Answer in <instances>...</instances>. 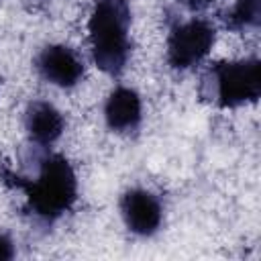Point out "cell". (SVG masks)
Returning a JSON list of instances; mask_svg holds the SVG:
<instances>
[{
  "label": "cell",
  "instance_id": "1",
  "mask_svg": "<svg viewBox=\"0 0 261 261\" xmlns=\"http://www.w3.org/2000/svg\"><path fill=\"white\" fill-rule=\"evenodd\" d=\"M130 8L126 0H96L88 20L92 57L110 75H118L128 59Z\"/></svg>",
  "mask_w": 261,
  "mask_h": 261
},
{
  "label": "cell",
  "instance_id": "2",
  "mask_svg": "<svg viewBox=\"0 0 261 261\" xmlns=\"http://www.w3.org/2000/svg\"><path fill=\"white\" fill-rule=\"evenodd\" d=\"M6 177L14 179L8 184L24 190L29 208L45 220H53L67 212L77 198V179L63 155H49L37 179H22L10 173H6Z\"/></svg>",
  "mask_w": 261,
  "mask_h": 261
},
{
  "label": "cell",
  "instance_id": "3",
  "mask_svg": "<svg viewBox=\"0 0 261 261\" xmlns=\"http://www.w3.org/2000/svg\"><path fill=\"white\" fill-rule=\"evenodd\" d=\"M214 84V98L222 108H234L247 102H257L261 94V65L259 59L220 61L210 69Z\"/></svg>",
  "mask_w": 261,
  "mask_h": 261
},
{
  "label": "cell",
  "instance_id": "4",
  "mask_svg": "<svg viewBox=\"0 0 261 261\" xmlns=\"http://www.w3.org/2000/svg\"><path fill=\"white\" fill-rule=\"evenodd\" d=\"M216 41V31L208 20L192 18L175 27L167 41V59L175 69H188L202 61Z\"/></svg>",
  "mask_w": 261,
  "mask_h": 261
},
{
  "label": "cell",
  "instance_id": "5",
  "mask_svg": "<svg viewBox=\"0 0 261 261\" xmlns=\"http://www.w3.org/2000/svg\"><path fill=\"white\" fill-rule=\"evenodd\" d=\"M120 212L130 232L149 237L161 224V204L147 190H128L120 200Z\"/></svg>",
  "mask_w": 261,
  "mask_h": 261
},
{
  "label": "cell",
  "instance_id": "6",
  "mask_svg": "<svg viewBox=\"0 0 261 261\" xmlns=\"http://www.w3.org/2000/svg\"><path fill=\"white\" fill-rule=\"evenodd\" d=\"M37 67L47 82H51L59 88H71L84 75V63L65 45L45 47L37 59Z\"/></svg>",
  "mask_w": 261,
  "mask_h": 261
},
{
  "label": "cell",
  "instance_id": "7",
  "mask_svg": "<svg viewBox=\"0 0 261 261\" xmlns=\"http://www.w3.org/2000/svg\"><path fill=\"white\" fill-rule=\"evenodd\" d=\"M106 124L116 133H126L141 122V98L130 88H116L104 106Z\"/></svg>",
  "mask_w": 261,
  "mask_h": 261
},
{
  "label": "cell",
  "instance_id": "8",
  "mask_svg": "<svg viewBox=\"0 0 261 261\" xmlns=\"http://www.w3.org/2000/svg\"><path fill=\"white\" fill-rule=\"evenodd\" d=\"M65 120L61 112L49 102H33L27 110V130L33 141L49 145L61 137Z\"/></svg>",
  "mask_w": 261,
  "mask_h": 261
},
{
  "label": "cell",
  "instance_id": "9",
  "mask_svg": "<svg viewBox=\"0 0 261 261\" xmlns=\"http://www.w3.org/2000/svg\"><path fill=\"white\" fill-rule=\"evenodd\" d=\"M259 22V0H237L234 8L226 16V24L232 29L255 27Z\"/></svg>",
  "mask_w": 261,
  "mask_h": 261
},
{
  "label": "cell",
  "instance_id": "10",
  "mask_svg": "<svg viewBox=\"0 0 261 261\" xmlns=\"http://www.w3.org/2000/svg\"><path fill=\"white\" fill-rule=\"evenodd\" d=\"M14 255V249H12V241L4 234H0V261H6V259H12Z\"/></svg>",
  "mask_w": 261,
  "mask_h": 261
},
{
  "label": "cell",
  "instance_id": "11",
  "mask_svg": "<svg viewBox=\"0 0 261 261\" xmlns=\"http://www.w3.org/2000/svg\"><path fill=\"white\" fill-rule=\"evenodd\" d=\"M212 0H188V4H190V8H204V6H208Z\"/></svg>",
  "mask_w": 261,
  "mask_h": 261
}]
</instances>
